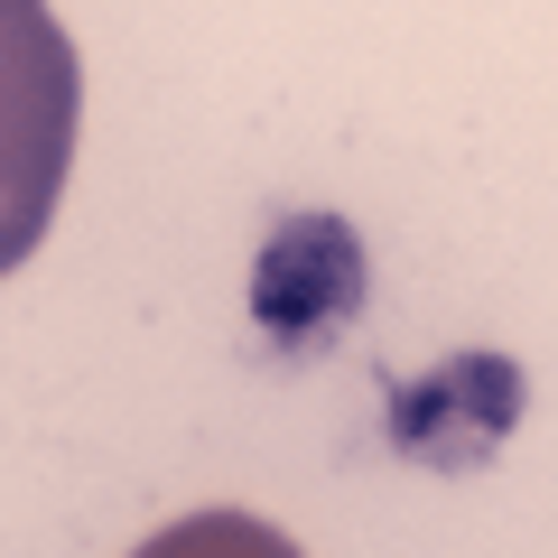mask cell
<instances>
[{
	"mask_svg": "<svg viewBox=\"0 0 558 558\" xmlns=\"http://www.w3.org/2000/svg\"><path fill=\"white\" fill-rule=\"evenodd\" d=\"M363 317V242L336 215H279L252 260V326L279 354H317Z\"/></svg>",
	"mask_w": 558,
	"mask_h": 558,
	"instance_id": "cell-1",
	"label": "cell"
},
{
	"mask_svg": "<svg viewBox=\"0 0 558 558\" xmlns=\"http://www.w3.org/2000/svg\"><path fill=\"white\" fill-rule=\"evenodd\" d=\"M131 558H307V549L289 531H270V521H252V512H186L168 531H149Z\"/></svg>",
	"mask_w": 558,
	"mask_h": 558,
	"instance_id": "cell-3",
	"label": "cell"
},
{
	"mask_svg": "<svg viewBox=\"0 0 558 558\" xmlns=\"http://www.w3.org/2000/svg\"><path fill=\"white\" fill-rule=\"evenodd\" d=\"M512 410H521V373H512V363L457 354L428 391H400L391 400V438H400V457L465 465V457H484V447L512 428Z\"/></svg>",
	"mask_w": 558,
	"mask_h": 558,
	"instance_id": "cell-2",
	"label": "cell"
}]
</instances>
